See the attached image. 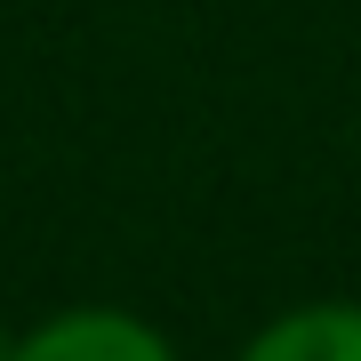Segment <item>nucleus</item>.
Instances as JSON below:
<instances>
[{"label":"nucleus","instance_id":"f257e3e1","mask_svg":"<svg viewBox=\"0 0 361 361\" xmlns=\"http://www.w3.org/2000/svg\"><path fill=\"white\" fill-rule=\"evenodd\" d=\"M8 361H169V345L129 313H56Z\"/></svg>","mask_w":361,"mask_h":361},{"label":"nucleus","instance_id":"f03ea898","mask_svg":"<svg viewBox=\"0 0 361 361\" xmlns=\"http://www.w3.org/2000/svg\"><path fill=\"white\" fill-rule=\"evenodd\" d=\"M241 361H361V313L353 305H313L273 322Z\"/></svg>","mask_w":361,"mask_h":361},{"label":"nucleus","instance_id":"7ed1b4c3","mask_svg":"<svg viewBox=\"0 0 361 361\" xmlns=\"http://www.w3.org/2000/svg\"><path fill=\"white\" fill-rule=\"evenodd\" d=\"M0 361H8V345H0Z\"/></svg>","mask_w":361,"mask_h":361}]
</instances>
